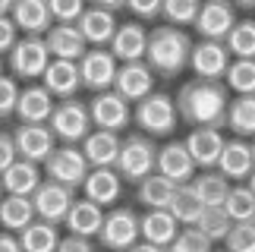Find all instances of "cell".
<instances>
[{
  "mask_svg": "<svg viewBox=\"0 0 255 252\" xmlns=\"http://www.w3.org/2000/svg\"><path fill=\"white\" fill-rule=\"evenodd\" d=\"M41 85L47 92L54 95V98H76V92H79V63L76 60H57V57H51V63H47V70L41 73Z\"/></svg>",
  "mask_w": 255,
  "mask_h": 252,
  "instance_id": "18",
  "label": "cell"
},
{
  "mask_svg": "<svg viewBox=\"0 0 255 252\" xmlns=\"http://www.w3.org/2000/svg\"><path fill=\"white\" fill-rule=\"evenodd\" d=\"M0 252H22L19 237H13L9 230H3V234H0Z\"/></svg>",
  "mask_w": 255,
  "mask_h": 252,
  "instance_id": "49",
  "label": "cell"
},
{
  "mask_svg": "<svg viewBox=\"0 0 255 252\" xmlns=\"http://www.w3.org/2000/svg\"><path fill=\"white\" fill-rule=\"evenodd\" d=\"M135 186H139V202L145 208H167L173 192H176V183H170L167 177H161L158 170L148 173V177H145L142 183H135Z\"/></svg>",
  "mask_w": 255,
  "mask_h": 252,
  "instance_id": "33",
  "label": "cell"
},
{
  "mask_svg": "<svg viewBox=\"0 0 255 252\" xmlns=\"http://www.w3.org/2000/svg\"><path fill=\"white\" fill-rule=\"evenodd\" d=\"M47 63H51V51H47V44H44V35H25V38H19L13 44V51H9V70H13V76H19V79H28V82L41 79Z\"/></svg>",
  "mask_w": 255,
  "mask_h": 252,
  "instance_id": "7",
  "label": "cell"
},
{
  "mask_svg": "<svg viewBox=\"0 0 255 252\" xmlns=\"http://www.w3.org/2000/svg\"><path fill=\"white\" fill-rule=\"evenodd\" d=\"M13 142H16L19 158L35 161V164H44L47 154L54 151V132L47 123H22L13 132Z\"/></svg>",
  "mask_w": 255,
  "mask_h": 252,
  "instance_id": "15",
  "label": "cell"
},
{
  "mask_svg": "<svg viewBox=\"0 0 255 252\" xmlns=\"http://www.w3.org/2000/svg\"><path fill=\"white\" fill-rule=\"evenodd\" d=\"M126 252H167V249H164V246H154V243H145V240H142V243H132Z\"/></svg>",
  "mask_w": 255,
  "mask_h": 252,
  "instance_id": "50",
  "label": "cell"
},
{
  "mask_svg": "<svg viewBox=\"0 0 255 252\" xmlns=\"http://www.w3.org/2000/svg\"><path fill=\"white\" fill-rule=\"evenodd\" d=\"M176 114L183 123L189 126H211L221 129L227 126V108H230V95L227 85L221 79H189L176 95Z\"/></svg>",
  "mask_w": 255,
  "mask_h": 252,
  "instance_id": "1",
  "label": "cell"
},
{
  "mask_svg": "<svg viewBox=\"0 0 255 252\" xmlns=\"http://www.w3.org/2000/svg\"><path fill=\"white\" fill-rule=\"evenodd\" d=\"M76 199V189L73 186H63L57 180H41V186L32 192V205H35V218L47 221V224H60L66 218Z\"/></svg>",
  "mask_w": 255,
  "mask_h": 252,
  "instance_id": "9",
  "label": "cell"
},
{
  "mask_svg": "<svg viewBox=\"0 0 255 252\" xmlns=\"http://www.w3.org/2000/svg\"><path fill=\"white\" fill-rule=\"evenodd\" d=\"M19 85L13 76H0V120L9 117V114H16V101H19Z\"/></svg>",
  "mask_w": 255,
  "mask_h": 252,
  "instance_id": "44",
  "label": "cell"
},
{
  "mask_svg": "<svg viewBox=\"0 0 255 252\" xmlns=\"http://www.w3.org/2000/svg\"><path fill=\"white\" fill-rule=\"evenodd\" d=\"M227 252H255V221H237L230 224V234L224 237Z\"/></svg>",
  "mask_w": 255,
  "mask_h": 252,
  "instance_id": "41",
  "label": "cell"
},
{
  "mask_svg": "<svg viewBox=\"0 0 255 252\" xmlns=\"http://www.w3.org/2000/svg\"><path fill=\"white\" fill-rule=\"evenodd\" d=\"M189 186H192L195 196L202 199V205H205V208H211V205H221V202L227 199L230 183H227V177H224L221 170H202L199 177H192V180H189Z\"/></svg>",
  "mask_w": 255,
  "mask_h": 252,
  "instance_id": "31",
  "label": "cell"
},
{
  "mask_svg": "<svg viewBox=\"0 0 255 252\" xmlns=\"http://www.w3.org/2000/svg\"><path fill=\"white\" fill-rule=\"evenodd\" d=\"M227 85L237 95H255V60H246V57H237L227 73H224Z\"/></svg>",
  "mask_w": 255,
  "mask_h": 252,
  "instance_id": "39",
  "label": "cell"
},
{
  "mask_svg": "<svg viewBox=\"0 0 255 252\" xmlns=\"http://www.w3.org/2000/svg\"><path fill=\"white\" fill-rule=\"evenodd\" d=\"M57 252H95V246L88 243V237H60V243H57Z\"/></svg>",
  "mask_w": 255,
  "mask_h": 252,
  "instance_id": "48",
  "label": "cell"
},
{
  "mask_svg": "<svg viewBox=\"0 0 255 252\" xmlns=\"http://www.w3.org/2000/svg\"><path fill=\"white\" fill-rule=\"evenodd\" d=\"M189 51L192 41L183 28L176 25H158L148 32V47H145V63L151 66L154 76L161 79H173L189 66Z\"/></svg>",
  "mask_w": 255,
  "mask_h": 252,
  "instance_id": "2",
  "label": "cell"
},
{
  "mask_svg": "<svg viewBox=\"0 0 255 252\" xmlns=\"http://www.w3.org/2000/svg\"><path fill=\"white\" fill-rule=\"evenodd\" d=\"M211 240L202 234L199 227H183L180 234L173 237V243L167 246L170 252H211Z\"/></svg>",
  "mask_w": 255,
  "mask_h": 252,
  "instance_id": "42",
  "label": "cell"
},
{
  "mask_svg": "<svg viewBox=\"0 0 255 252\" xmlns=\"http://www.w3.org/2000/svg\"><path fill=\"white\" fill-rule=\"evenodd\" d=\"M19 243H22V252H57L60 234H57V224L32 221L25 230H19Z\"/></svg>",
  "mask_w": 255,
  "mask_h": 252,
  "instance_id": "32",
  "label": "cell"
},
{
  "mask_svg": "<svg viewBox=\"0 0 255 252\" xmlns=\"http://www.w3.org/2000/svg\"><path fill=\"white\" fill-rule=\"evenodd\" d=\"M199 6H202V0H161V16L167 19L170 25L183 28V25H192L195 22Z\"/></svg>",
  "mask_w": 255,
  "mask_h": 252,
  "instance_id": "40",
  "label": "cell"
},
{
  "mask_svg": "<svg viewBox=\"0 0 255 252\" xmlns=\"http://www.w3.org/2000/svg\"><path fill=\"white\" fill-rule=\"evenodd\" d=\"M88 170L92 167H88L82 148H76V145H54V151L47 154V161H44L47 180H57V183H63V186H73V189H79L85 183Z\"/></svg>",
  "mask_w": 255,
  "mask_h": 252,
  "instance_id": "6",
  "label": "cell"
},
{
  "mask_svg": "<svg viewBox=\"0 0 255 252\" xmlns=\"http://www.w3.org/2000/svg\"><path fill=\"white\" fill-rule=\"evenodd\" d=\"M88 114H92V126H98V129L120 132L123 126H129V101H123L111 89L95 92L92 104H88Z\"/></svg>",
  "mask_w": 255,
  "mask_h": 252,
  "instance_id": "12",
  "label": "cell"
},
{
  "mask_svg": "<svg viewBox=\"0 0 255 252\" xmlns=\"http://www.w3.org/2000/svg\"><path fill=\"white\" fill-rule=\"evenodd\" d=\"M139 215L132 208H114L104 215V224L98 230V240L107 252H126L132 243H139Z\"/></svg>",
  "mask_w": 255,
  "mask_h": 252,
  "instance_id": "8",
  "label": "cell"
},
{
  "mask_svg": "<svg viewBox=\"0 0 255 252\" xmlns=\"http://www.w3.org/2000/svg\"><path fill=\"white\" fill-rule=\"evenodd\" d=\"M233 6H243V9H255V0H230Z\"/></svg>",
  "mask_w": 255,
  "mask_h": 252,
  "instance_id": "53",
  "label": "cell"
},
{
  "mask_svg": "<svg viewBox=\"0 0 255 252\" xmlns=\"http://www.w3.org/2000/svg\"><path fill=\"white\" fill-rule=\"evenodd\" d=\"M0 73H3V60H0Z\"/></svg>",
  "mask_w": 255,
  "mask_h": 252,
  "instance_id": "57",
  "label": "cell"
},
{
  "mask_svg": "<svg viewBox=\"0 0 255 252\" xmlns=\"http://www.w3.org/2000/svg\"><path fill=\"white\" fill-rule=\"evenodd\" d=\"M54 114V95L44 85H25L16 101V117L22 123H47Z\"/></svg>",
  "mask_w": 255,
  "mask_h": 252,
  "instance_id": "25",
  "label": "cell"
},
{
  "mask_svg": "<svg viewBox=\"0 0 255 252\" xmlns=\"http://www.w3.org/2000/svg\"><path fill=\"white\" fill-rule=\"evenodd\" d=\"M252 170H255V142H252Z\"/></svg>",
  "mask_w": 255,
  "mask_h": 252,
  "instance_id": "55",
  "label": "cell"
},
{
  "mask_svg": "<svg viewBox=\"0 0 255 252\" xmlns=\"http://www.w3.org/2000/svg\"><path fill=\"white\" fill-rule=\"evenodd\" d=\"M88 0H47V9H51V19L54 22H79V16L85 13Z\"/></svg>",
  "mask_w": 255,
  "mask_h": 252,
  "instance_id": "43",
  "label": "cell"
},
{
  "mask_svg": "<svg viewBox=\"0 0 255 252\" xmlns=\"http://www.w3.org/2000/svg\"><path fill=\"white\" fill-rule=\"evenodd\" d=\"M230 224H233V221L227 218V211H224L221 205L205 208L202 215H199V221H195V227H199L211 243H224V237L230 234Z\"/></svg>",
  "mask_w": 255,
  "mask_h": 252,
  "instance_id": "38",
  "label": "cell"
},
{
  "mask_svg": "<svg viewBox=\"0 0 255 252\" xmlns=\"http://www.w3.org/2000/svg\"><path fill=\"white\" fill-rule=\"evenodd\" d=\"M16 158H19V151H16L13 135H9V132H0V173H3Z\"/></svg>",
  "mask_w": 255,
  "mask_h": 252,
  "instance_id": "47",
  "label": "cell"
},
{
  "mask_svg": "<svg viewBox=\"0 0 255 252\" xmlns=\"http://www.w3.org/2000/svg\"><path fill=\"white\" fill-rule=\"evenodd\" d=\"M44 44L47 51H51V57H57V60H76L79 63V57L88 51L85 38L79 32V25H66V22H57L44 32Z\"/></svg>",
  "mask_w": 255,
  "mask_h": 252,
  "instance_id": "19",
  "label": "cell"
},
{
  "mask_svg": "<svg viewBox=\"0 0 255 252\" xmlns=\"http://www.w3.org/2000/svg\"><path fill=\"white\" fill-rule=\"evenodd\" d=\"M132 120H135V126H139L145 135L161 139V135H170V132L176 129L180 114H176V101L170 98V95L151 92V95H145L142 101H135Z\"/></svg>",
  "mask_w": 255,
  "mask_h": 252,
  "instance_id": "4",
  "label": "cell"
},
{
  "mask_svg": "<svg viewBox=\"0 0 255 252\" xmlns=\"http://www.w3.org/2000/svg\"><path fill=\"white\" fill-rule=\"evenodd\" d=\"M79 32L85 38V44L92 47H107L111 44V38L117 32V19L111 9H101V6H85V13L79 16Z\"/></svg>",
  "mask_w": 255,
  "mask_h": 252,
  "instance_id": "24",
  "label": "cell"
},
{
  "mask_svg": "<svg viewBox=\"0 0 255 252\" xmlns=\"http://www.w3.org/2000/svg\"><path fill=\"white\" fill-rule=\"evenodd\" d=\"M35 221V205L25 196H3L0 202V227L9 234H19Z\"/></svg>",
  "mask_w": 255,
  "mask_h": 252,
  "instance_id": "30",
  "label": "cell"
},
{
  "mask_svg": "<svg viewBox=\"0 0 255 252\" xmlns=\"http://www.w3.org/2000/svg\"><path fill=\"white\" fill-rule=\"evenodd\" d=\"M82 192H85V199H92L101 208L114 205L123 192V177L117 173V167H92L82 183Z\"/></svg>",
  "mask_w": 255,
  "mask_h": 252,
  "instance_id": "21",
  "label": "cell"
},
{
  "mask_svg": "<svg viewBox=\"0 0 255 252\" xmlns=\"http://www.w3.org/2000/svg\"><path fill=\"white\" fill-rule=\"evenodd\" d=\"M19 41V28L9 16H0V54H9L13 44Z\"/></svg>",
  "mask_w": 255,
  "mask_h": 252,
  "instance_id": "45",
  "label": "cell"
},
{
  "mask_svg": "<svg viewBox=\"0 0 255 252\" xmlns=\"http://www.w3.org/2000/svg\"><path fill=\"white\" fill-rule=\"evenodd\" d=\"M111 54L120 63H132V60H145V47H148V28L142 22H126L117 25V32L111 38Z\"/></svg>",
  "mask_w": 255,
  "mask_h": 252,
  "instance_id": "20",
  "label": "cell"
},
{
  "mask_svg": "<svg viewBox=\"0 0 255 252\" xmlns=\"http://www.w3.org/2000/svg\"><path fill=\"white\" fill-rule=\"evenodd\" d=\"M139 234H142L145 243H154V246L167 249L173 243V237L180 234V221H176L167 208H148L145 218H139Z\"/></svg>",
  "mask_w": 255,
  "mask_h": 252,
  "instance_id": "26",
  "label": "cell"
},
{
  "mask_svg": "<svg viewBox=\"0 0 255 252\" xmlns=\"http://www.w3.org/2000/svg\"><path fill=\"white\" fill-rule=\"evenodd\" d=\"M154 170L161 177H167L176 186H186L195 177V161L189 158L183 142H167L164 148H158V161H154Z\"/></svg>",
  "mask_w": 255,
  "mask_h": 252,
  "instance_id": "16",
  "label": "cell"
},
{
  "mask_svg": "<svg viewBox=\"0 0 255 252\" xmlns=\"http://www.w3.org/2000/svg\"><path fill=\"white\" fill-rule=\"evenodd\" d=\"M189 66L199 79H224V73H227V66H230V51L224 47V41L202 38L189 51Z\"/></svg>",
  "mask_w": 255,
  "mask_h": 252,
  "instance_id": "14",
  "label": "cell"
},
{
  "mask_svg": "<svg viewBox=\"0 0 255 252\" xmlns=\"http://www.w3.org/2000/svg\"><path fill=\"white\" fill-rule=\"evenodd\" d=\"M9 19H13L16 28L25 32V35H44L47 28L54 25L47 0H16L13 9H9Z\"/></svg>",
  "mask_w": 255,
  "mask_h": 252,
  "instance_id": "27",
  "label": "cell"
},
{
  "mask_svg": "<svg viewBox=\"0 0 255 252\" xmlns=\"http://www.w3.org/2000/svg\"><path fill=\"white\" fill-rule=\"evenodd\" d=\"M88 3H92V6H101V9H111V13H114V9L126 6V0H88Z\"/></svg>",
  "mask_w": 255,
  "mask_h": 252,
  "instance_id": "51",
  "label": "cell"
},
{
  "mask_svg": "<svg viewBox=\"0 0 255 252\" xmlns=\"http://www.w3.org/2000/svg\"><path fill=\"white\" fill-rule=\"evenodd\" d=\"M167 252H170V249H167Z\"/></svg>",
  "mask_w": 255,
  "mask_h": 252,
  "instance_id": "59",
  "label": "cell"
},
{
  "mask_svg": "<svg viewBox=\"0 0 255 252\" xmlns=\"http://www.w3.org/2000/svg\"><path fill=\"white\" fill-rule=\"evenodd\" d=\"M246 180H249V183H246V186H249V189H252V192H255V170H252V173H249V177H246Z\"/></svg>",
  "mask_w": 255,
  "mask_h": 252,
  "instance_id": "54",
  "label": "cell"
},
{
  "mask_svg": "<svg viewBox=\"0 0 255 252\" xmlns=\"http://www.w3.org/2000/svg\"><path fill=\"white\" fill-rule=\"evenodd\" d=\"M126 6L139 19H158L161 16V0H126Z\"/></svg>",
  "mask_w": 255,
  "mask_h": 252,
  "instance_id": "46",
  "label": "cell"
},
{
  "mask_svg": "<svg viewBox=\"0 0 255 252\" xmlns=\"http://www.w3.org/2000/svg\"><path fill=\"white\" fill-rule=\"evenodd\" d=\"M0 183H3L6 196H25V199H32V192L41 186V167H38L35 161L16 158L3 173H0Z\"/></svg>",
  "mask_w": 255,
  "mask_h": 252,
  "instance_id": "23",
  "label": "cell"
},
{
  "mask_svg": "<svg viewBox=\"0 0 255 252\" xmlns=\"http://www.w3.org/2000/svg\"><path fill=\"white\" fill-rule=\"evenodd\" d=\"M221 208L227 211V218L237 221H255V192L249 186H233L227 189V199L221 202Z\"/></svg>",
  "mask_w": 255,
  "mask_h": 252,
  "instance_id": "36",
  "label": "cell"
},
{
  "mask_svg": "<svg viewBox=\"0 0 255 252\" xmlns=\"http://www.w3.org/2000/svg\"><path fill=\"white\" fill-rule=\"evenodd\" d=\"M211 252H214V249H211ZM224 252H227V249H224Z\"/></svg>",
  "mask_w": 255,
  "mask_h": 252,
  "instance_id": "58",
  "label": "cell"
},
{
  "mask_svg": "<svg viewBox=\"0 0 255 252\" xmlns=\"http://www.w3.org/2000/svg\"><path fill=\"white\" fill-rule=\"evenodd\" d=\"M218 170L230 180H246L252 173V145L243 142V139L224 142L221 158H218Z\"/></svg>",
  "mask_w": 255,
  "mask_h": 252,
  "instance_id": "29",
  "label": "cell"
},
{
  "mask_svg": "<svg viewBox=\"0 0 255 252\" xmlns=\"http://www.w3.org/2000/svg\"><path fill=\"white\" fill-rule=\"evenodd\" d=\"M224 135L221 129H211V126H195L189 132V139H186V151H189V158L195 161V167L202 170H211L218 167V158H221V148H224Z\"/></svg>",
  "mask_w": 255,
  "mask_h": 252,
  "instance_id": "17",
  "label": "cell"
},
{
  "mask_svg": "<svg viewBox=\"0 0 255 252\" xmlns=\"http://www.w3.org/2000/svg\"><path fill=\"white\" fill-rule=\"evenodd\" d=\"M16 0H0V16H9V9H13Z\"/></svg>",
  "mask_w": 255,
  "mask_h": 252,
  "instance_id": "52",
  "label": "cell"
},
{
  "mask_svg": "<svg viewBox=\"0 0 255 252\" xmlns=\"http://www.w3.org/2000/svg\"><path fill=\"white\" fill-rule=\"evenodd\" d=\"M63 224L76 237H98V230H101V224H104V208L95 205L92 199H73Z\"/></svg>",
  "mask_w": 255,
  "mask_h": 252,
  "instance_id": "28",
  "label": "cell"
},
{
  "mask_svg": "<svg viewBox=\"0 0 255 252\" xmlns=\"http://www.w3.org/2000/svg\"><path fill=\"white\" fill-rule=\"evenodd\" d=\"M117 76V57L104 47H88L79 57V79L88 92H107L114 89Z\"/></svg>",
  "mask_w": 255,
  "mask_h": 252,
  "instance_id": "10",
  "label": "cell"
},
{
  "mask_svg": "<svg viewBox=\"0 0 255 252\" xmlns=\"http://www.w3.org/2000/svg\"><path fill=\"white\" fill-rule=\"evenodd\" d=\"M114 92L120 95L123 101H142L145 95L154 92V73H151V66L145 63V60H132V63L117 66Z\"/></svg>",
  "mask_w": 255,
  "mask_h": 252,
  "instance_id": "13",
  "label": "cell"
},
{
  "mask_svg": "<svg viewBox=\"0 0 255 252\" xmlns=\"http://www.w3.org/2000/svg\"><path fill=\"white\" fill-rule=\"evenodd\" d=\"M167 211H170L176 221H180L183 227H195V221H199V215L205 211V205H202V199L192 192V186L186 183V186H176Z\"/></svg>",
  "mask_w": 255,
  "mask_h": 252,
  "instance_id": "35",
  "label": "cell"
},
{
  "mask_svg": "<svg viewBox=\"0 0 255 252\" xmlns=\"http://www.w3.org/2000/svg\"><path fill=\"white\" fill-rule=\"evenodd\" d=\"M195 32L208 41H224L230 35V28L237 25V16H233V3L230 0H202L199 16H195Z\"/></svg>",
  "mask_w": 255,
  "mask_h": 252,
  "instance_id": "11",
  "label": "cell"
},
{
  "mask_svg": "<svg viewBox=\"0 0 255 252\" xmlns=\"http://www.w3.org/2000/svg\"><path fill=\"white\" fill-rule=\"evenodd\" d=\"M47 126H51L54 139H60L63 145H79L92 132V114H88L82 101L66 98L60 104H54V114L47 120Z\"/></svg>",
  "mask_w": 255,
  "mask_h": 252,
  "instance_id": "5",
  "label": "cell"
},
{
  "mask_svg": "<svg viewBox=\"0 0 255 252\" xmlns=\"http://www.w3.org/2000/svg\"><path fill=\"white\" fill-rule=\"evenodd\" d=\"M154 161H158V145L151 135L132 132L120 142V154H117V173L129 183H142L148 173H154Z\"/></svg>",
  "mask_w": 255,
  "mask_h": 252,
  "instance_id": "3",
  "label": "cell"
},
{
  "mask_svg": "<svg viewBox=\"0 0 255 252\" xmlns=\"http://www.w3.org/2000/svg\"><path fill=\"white\" fill-rule=\"evenodd\" d=\"M224 47L233 57H246V60H255V22L252 19H243L230 28V35L224 38Z\"/></svg>",
  "mask_w": 255,
  "mask_h": 252,
  "instance_id": "37",
  "label": "cell"
},
{
  "mask_svg": "<svg viewBox=\"0 0 255 252\" xmlns=\"http://www.w3.org/2000/svg\"><path fill=\"white\" fill-rule=\"evenodd\" d=\"M0 202H3V183H0Z\"/></svg>",
  "mask_w": 255,
  "mask_h": 252,
  "instance_id": "56",
  "label": "cell"
},
{
  "mask_svg": "<svg viewBox=\"0 0 255 252\" xmlns=\"http://www.w3.org/2000/svg\"><path fill=\"white\" fill-rule=\"evenodd\" d=\"M227 126L240 139H255V95H237L227 108Z\"/></svg>",
  "mask_w": 255,
  "mask_h": 252,
  "instance_id": "34",
  "label": "cell"
},
{
  "mask_svg": "<svg viewBox=\"0 0 255 252\" xmlns=\"http://www.w3.org/2000/svg\"><path fill=\"white\" fill-rule=\"evenodd\" d=\"M120 132L111 129H92L82 139V154L88 161V167H114L117 154H120Z\"/></svg>",
  "mask_w": 255,
  "mask_h": 252,
  "instance_id": "22",
  "label": "cell"
}]
</instances>
